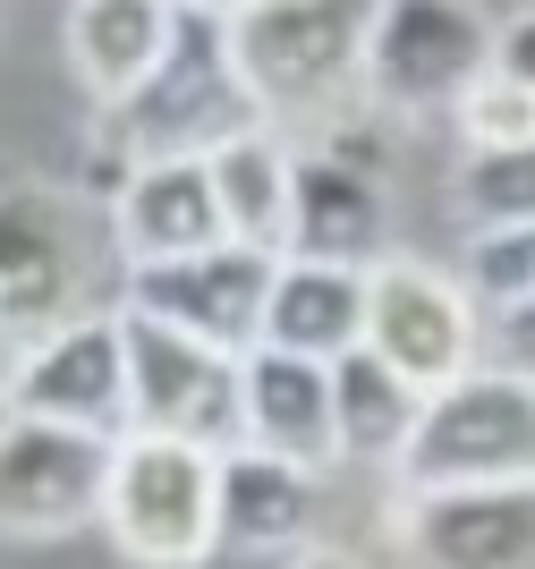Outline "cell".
Here are the masks:
<instances>
[{
  "instance_id": "27",
  "label": "cell",
  "mask_w": 535,
  "mask_h": 569,
  "mask_svg": "<svg viewBox=\"0 0 535 569\" xmlns=\"http://www.w3.org/2000/svg\"><path fill=\"white\" fill-rule=\"evenodd\" d=\"M18 366H26V340L9 332V315H0V408H9V382H18Z\"/></svg>"
},
{
  "instance_id": "24",
  "label": "cell",
  "mask_w": 535,
  "mask_h": 569,
  "mask_svg": "<svg viewBox=\"0 0 535 569\" xmlns=\"http://www.w3.org/2000/svg\"><path fill=\"white\" fill-rule=\"evenodd\" d=\"M493 366H511V375L535 382V298L502 307V323H493Z\"/></svg>"
},
{
  "instance_id": "6",
  "label": "cell",
  "mask_w": 535,
  "mask_h": 569,
  "mask_svg": "<svg viewBox=\"0 0 535 569\" xmlns=\"http://www.w3.org/2000/svg\"><path fill=\"white\" fill-rule=\"evenodd\" d=\"M0 315L18 340H43L93 315V256L77 196L43 179H9V170H0Z\"/></svg>"
},
{
  "instance_id": "3",
  "label": "cell",
  "mask_w": 535,
  "mask_h": 569,
  "mask_svg": "<svg viewBox=\"0 0 535 569\" xmlns=\"http://www.w3.org/2000/svg\"><path fill=\"white\" fill-rule=\"evenodd\" d=\"M93 527L128 569H205L221 552V451L179 433H119Z\"/></svg>"
},
{
  "instance_id": "15",
  "label": "cell",
  "mask_w": 535,
  "mask_h": 569,
  "mask_svg": "<svg viewBox=\"0 0 535 569\" xmlns=\"http://www.w3.org/2000/svg\"><path fill=\"white\" fill-rule=\"evenodd\" d=\"M111 238L128 263H170V256H196V247H221L230 221H221V196H212V162H196V153L137 162L128 188L111 196Z\"/></svg>"
},
{
  "instance_id": "18",
  "label": "cell",
  "mask_w": 535,
  "mask_h": 569,
  "mask_svg": "<svg viewBox=\"0 0 535 569\" xmlns=\"http://www.w3.org/2000/svg\"><path fill=\"white\" fill-rule=\"evenodd\" d=\"M366 272L374 263H306L280 256L273 272V307H264V340L298 357H349L366 349Z\"/></svg>"
},
{
  "instance_id": "9",
  "label": "cell",
  "mask_w": 535,
  "mask_h": 569,
  "mask_svg": "<svg viewBox=\"0 0 535 569\" xmlns=\"http://www.w3.org/2000/svg\"><path fill=\"white\" fill-rule=\"evenodd\" d=\"M366 349L408 375L417 391H443L467 366H485V323H476V289L434 272L417 256H383L366 272Z\"/></svg>"
},
{
  "instance_id": "1",
  "label": "cell",
  "mask_w": 535,
  "mask_h": 569,
  "mask_svg": "<svg viewBox=\"0 0 535 569\" xmlns=\"http://www.w3.org/2000/svg\"><path fill=\"white\" fill-rule=\"evenodd\" d=\"M247 128H273L238 69V34H230V9H205V0H179V26H170V51L162 69L145 77L128 102L102 111L93 128V162H86V196L111 204L128 188L137 162H179V153H221L230 137Z\"/></svg>"
},
{
  "instance_id": "23",
  "label": "cell",
  "mask_w": 535,
  "mask_h": 569,
  "mask_svg": "<svg viewBox=\"0 0 535 569\" xmlns=\"http://www.w3.org/2000/svg\"><path fill=\"white\" fill-rule=\"evenodd\" d=\"M450 128H459V144H467V153H485V144H527V137H535V94L518 86V77L485 69V77H476V86L459 94Z\"/></svg>"
},
{
  "instance_id": "25",
  "label": "cell",
  "mask_w": 535,
  "mask_h": 569,
  "mask_svg": "<svg viewBox=\"0 0 535 569\" xmlns=\"http://www.w3.org/2000/svg\"><path fill=\"white\" fill-rule=\"evenodd\" d=\"M493 69L502 77H518L535 94V9H518V18H502L493 26Z\"/></svg>"
},
{
  "instance_id": "14",
  "label": "cell",
  "mask_w": 535,
  "mask_h": 569,
  "mask_svg": "<svg viewBox=\"0 0 535 569\" xmlns=\"http://www.w3.org/2000/svg\"><path fill=\"white\" fill-rule=\"evenodd\" d=\"M256 451H280L298 468H340V400H331V366L298 349H247V433Z\"/></svg>"
},
{
  "instance_id": "16",
  "label": "cell",
  "mask_w": 535,
  "mask_h": 569,
  "mask_svg": "<svg viewBox=\"0 0 535 569\" xmlns=\"http://www.w3.org/2000/svg\"><path fill=\"white\" fill-rule=\"evenodd\" d=\"M315 485L324 476L280 451L230 442L221 451V552L238 561H289L315 536Z\"/></svg>"
},
{
  "instance_id": "4",
  "label": "cell",
  "mask_w": 535,
  "mask_h": 569,
  "mask_svg": "<svg viewBox=\"0 0 535 569\" xmlns=\"http://www.w3.org/2000/svg\"><path fill=\"white\" fill-rule=\"evenodd\" d=\"M399 493L434 485H535V382L511 366H467L459 382L425 391V417L392 468Z\"/></svg>"
},
{
  "instance_id": "5",
  "label": "cell",
  "mask_w": 535,
  "mask_h": 569,
  "mask_svg": "<svg viewBox=\"0 0 535 569\" xmlns=\"http://www.w3.org/2000/svg\"><path fill=\"white\" fill-rule=\"evenodd\" d=\"M493 69V18L476 0H383L366 34V102L383 119H450Z\"/></svg>"
},
{
  "instance_id": "11",
  "label": "cell",
  "mask_w": 535,
  "mask_h": 569,
  "mask_svg": "<svg viewBox=\"0 0 535 569\" xmlns=\"http://www.w3.org/2000/svg\"><path fill=\"white\" fill-rule=\"evenodd\" d=\"M392 545L408 569H535V485H392Z\"/></svg>"
},
{
  "instance_id": "7",
  "label": "cell",
  "mask_w": 535,
  "mask_h": 569,
  "mask_svg": "<svg viewBox=\"0 0 535 569\" xmlns=\"http://www.w3.org/2000/svg\"><path fill=\"white\" fill-rule=\"evenodd\" d=\"M128 433H179V442L230 451L247 433V357L212 349L179 323L128 315Z\"/></svg>"
},
{
  "instance_id": "28",
  "label": "cell",
  "mask_w": 535,
  "mask_h": 569,
  "mask_svg": "<svg viewBox=\"0 0 535 569\" xmlns=\"http://www.w3.org/2000/svg\"><path fill=\"white\" fill-rule=\"evenodd\" d=\"M205 9H247V0H205Z\"/></svg>"
},
{
  "instance_id": "8",
  "label": "cell",
  "mask_w": 535,
  "mask_h": 569,
  "mask_svg": "<svg viewBox=\"0 0 535 569\" xmlns=\"http://www.w3.org/2000/svg\"><path fill=\"white\" fill-rule=\"evenodd\" d=\"M102 485H111V442L51 417L0 408V536L9 545H60L102 519Z\"/></svg>"
},
{
  "instance_id": "12",
  "label": "cell",
  "mask_w": 535,
  "mask_h": 569,
  "mask_svg": "<svg viewBox=\"0 0 535 569\" xmlns=\"http://www.w3.org/2000/svg\"><path fill=\"white\" fill-rule=\"evenodd\" d=\"M9 408L119 442V433H128V315L93 307V315H77V323H60V332L26 340V366H18V382H9Z\"/></svg>"
},
{
  "instance_id": "17",
  "label": "cell",
  "mask_w": 535,
  "mask_h": 569,
  "mask_svg": "<svg viewBox=\"0 0 535 569\" xmlns=\"http://www.w3.org/2000/svg\"><path fill=\"white\" fill-rule=\"evenodd\" d=\"M179 0H69V69L102 111L162 69Z\"/></svg>"
},
{
  "instance_id": "21",
  "label": "cell",
  "mask_w": 535,
  "mask_h": 569,
  "mask_svg": "<svg viewBox=\"0 0 535 569\" xmlns=\"http://www.w3.org/2000/svg\"><path fill=\"white\" fill-rule=\"evenodd\" d=\"M450 213L476 230H518L535 221V137L527 144H485V153H459V179H450Z\"/></svg>"
},
{
  "instance_id": "19",
  "label": "cell",
  "mask_w": 535,
  "mask_h": 569,
  "mask_svg": "<svg viewBox=\"0 0 535 569\" xmlns=\"http://www.w3.org/2000/svg\"><path fill=\"white\" fill-rule=\"evenodd\" d=\"M331 400H340V459L357 468H399L408 433L425 417V391L408 375H392L374 349L331 357Z\"/></svg>"
},
{
  "instance_id": "20",
  "label": "cell",
  "mask_w": 535,
  "mask_h": 569,
  "mask_svg": "<svg viewBox=\"0 0 535 569\" xmlns=\"http://www.w3.org/2000/svg\"><path fill=\"white\" fill-rule=\"evenodd\" d=\"M205 162H212V196H221L230 238L280 256V238H289V179H298V153L280 144V128H247V137H230Z\"/></svg>"
},
{
  "instance_id": "10",
  "label": "cell",
  "mask_w": 535,
  "mask_h": 569,
  "mask_svg": "<svg viewBox=\"0 0 535 569\" xmlns=\"http://www.w3.org/2000/svg\"><path fill=\"white\" fill-rule=\"evenodd\" d=\"M273 247H247V238H221V247H196V256L170 263H128L119 281V307L153 315V323H179V332L212 340V349H264V307H273Z\"/></svg>"
},
{
  "instance_id": "13",
  "label": "cell",
  "mask_w": 535,
  "mask_h": 569,
  "mask_svg": "<svg viewBox=\"0 0 535 569\" xmlns=\"http://www.w3.org/2000/svg\"><path fill=\"white\" fill-rule=\"evenodd\" d=\"M383 170L349 162V153H298V179H289V238L280 256L306 263H383Z\"/></svg>"
},
{
  "instance_id": "22",
  "label": "cell",
  "mask_w": 535,
  "mask_h": 569,
  "mask_svg": "<svg viewBox=\"0 0 535 569\" xmlns=\"http://www.w3.org/2000/svg\"><path fill=\"white\" fill-rule=\"evenodd\" d=\"M459 281L476 289V307H493V315L535 298V221H518V230H476Z\"/></svg>"
},
{
  "instance_id": "2",
  "label": "cell",
  "mask_w": 535,
  "mask_h": 569,
  "mask_svg": "<svg viewBox=\"0 0 535 569\" xmlns=\"http://www.w3.org/2000/svg\"><path fill=\"white\" fill-rule=\"evenodd\" d=\"M383 0H247L230 9L238 69L273 128H349L366 102V34Z\"/></svg>"
},
{
  "instance_id": "26",
  "label": "cell",
  "mask_w": 535,
  "mask_h": 569,
  "mask_svg": "<svg viewBox=\"0 0 535 569\" xmlns=\"http://www.w3.org/2000/svg\"><path fill=\"white\" fill-rule=\"evenodd\" d=\"M280 569H366V561H357L349 545H315V536H306V545L289 552V561H280Z\"/></svg>"
}]
</instances>
